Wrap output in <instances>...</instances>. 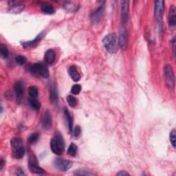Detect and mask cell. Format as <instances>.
<instances>
[{
    "mask_svg": "<svg viewBox=\"0 0 176 176\" xmlns=\"http://www.w3.org/2000/svg\"><path fill=\"white\" fill-rule=\"evenodd\" d=\"M103 44L104 47L109 53H116L118 51V42L116 35L111 33L106 35L103 39Z\"/></svg>",
    "mask_w": 176,
    "mask_h": 176,
    "instance_id": "cell-2",
    "label": "cell"
},
{
    "mask_svg": "<svg viewBox=\"0 0 176 176\" xmlns=\"http://www.w3.org/2000/svg\"><path fill=\"white\" fill-rule=\"evenodd\" d=\"M55 58H56V55L53 50L50 49L45 52L44 56V60H45V62L47 64L49 65L52 64L54 62H55Z\"/></svg>",
    "mask_w": 176,
    "mask_h": 176,
    "instance_id": "cell-15",
    "label": "cell"
},
{
    "mask_svg": "<svg viewBox=\"0 0 176 176\" xmlns=\"http://www.w3.org/2000/svg\"><path fill=\"white\" fill-rule=\"evenodd\" d=\"M30 72L35 76H40L47 78L49 77V71L48 67L42 63H35L29 67Z\"/></svg>",
    "mask_w": 176,
    "mask_h": 176,
    "instance_id": "cell-4",
    "label": "cell"
},
{
    "mask_svg": "<svg viewBox=\"0 0 176 176\" xmlns=\"http://www.w3.org/2000/svg\"><path fill=\"white\" fill-rule=\"evenodd\" d=\"M17 175H24V173L22 169H21V168H19V169L17 170Z\"/></svg>",
    "mask_w": 176,
    "mask_h": 176,
    "instance_id": "cell-34",
    "label": "cell"
},
{
    "mask_svg": "<svg viewBox=\"0 0 176 176\" xmlns=\"http://www.w3.org/2000/svg\"><path fill=\"white\" fill-rule=\"evenodd\" d=\"M68 73L70 75L71 78H72V80L75 82H78L80 80L81 76L79 73L78 72V71L77 70V67L74 66H72L69 67L68 69Z\"/></svg>",
    "mask_w": 176,
    "mask_h": 176,
    "instance_id": "cell-16",
    "label": "cell"
},
{
    "mask_svg": "<svg viewBox=\"0 0 176 176\" xmlns=\"http://www.w3.org/2000/svg\"><path fill=\"white\" fill-rule=\"evenodd\" d=\"M28 94H29L31 98H36L38 96V90L35 86H31L28 89Z\"/></svg>",
    "mask_w": 176,
    "mask_h": 176,
    "instance_id": "cell-25",
    "label": "cell"
},
{
    "mask_svg": "<svg viewBox=\"0 0 176 176\" xmlns=\"http://www.w3.org/2000/svg\"><path fill=\"white\" fill-rule=\"evenodd\" d=\"M117 175L118 176H123V175H129V173H127V171H120L119 173H117Z\"/></svg>",
    "mask_w": 176,
    "mask_h": 176,
    "instance_id": "cell-33",
    "label": "cell"
},
{
    "mask_svg": "<svg viewBox=\"0 0 176 176\" xmlns=\"http://www.w3.org/2000/svg\"><path fill=\"white\" fill-rule=\"evenodd\" d=\"M164 73L165 81L167 87L171 89H174L175 87V76L173 68L170 65H167L164 68Z\"/></svg>",
    "mask_w": 176,
    "mask_h": 176,
    "instance_id": "cell-5",
    "label": "cell"
},
{
    "mask_svg": "<svg viewBox=\"0 0 176 176\" xmlns=\"http://www.w3.org/2000/svg\"><path fill=\"white\" fill-rule=\"evenodd\" d=\"M14 92H15L16 99L18 103H20L24 92V85L23 82L17 81L14 85Z\"/></svg>",
    "mask_w": 176,
    "mask_h": 176,
    "instance_id": "cell-8",
    "label": "cell"
},
{
    "mask_svg": "<svg viewBox=\"0 0 176 176\" xmlns=\"http://www.w3.org/2000/svg\"><path fill=\"white\" fill-rule=\"evenodd\" d=\"M67 100L68 104H69V105L72 107H74L77 106V100L76 98H75V97H74L73 96H72V95L67 96Z\"/></svg>",
    "mask_w": 176,
    "mask_h": 176,
    "instance_id": "cell-24",
    "label": "cell"
},
{
    "mask_svg": "<svg viewBox=\"0 0 176 176\" xmlns=\"http://www.w3.org/2000/svg\"><path fill=\"white\" fill-rule=\"evenodd\" d=\"M39 138V134H37V133H35V134H32V135L30 136L28 141H29L30 143H31V144H35V143L38 141Z\"/></svg>",
    "mask_w": 176,
    "mask_h": 176,
    "instance_id": "cell-30",
    "label": "cell"
},
{
    "mask_svg": "<svg viewBox=\"0 0 176 176\" xmlns=\"http://www.w3.org/2000/svg\"><path fill=\"white\" fill-rule=\"evenodd\" d=\"M170 141L172 146L173 148H175L176 147V131L175 129H173L170 133Z\"/></svg>",
    "mask_w": 176,
    "mask_h": 176,
    "instance_id": "cell-27",
    "label": "cell"
},
{
    "mask_svg": "<svg viewBox=\"0 0 176 176\" xmlns=\"http://www.w3.org/2000/svg\"><path fill=\"white\" fill-rule=\"evenodd\" d=\"M41 11L45 14H48V15H51L54 13V8L52 4H50L49 3H43L41 7Z\"/></svg>",
    "mask_w": 176,
    "mask_h": 176,
    "instance_id": "cell-19",
    "label": "cell"
},
{
    "mask_svg": "<svg viewBox=\"0 0 176 176\" xmlns=\"http://www.w3.org/2000/svg\"><path fill=\"white\" fill-rule=\"evenodd\" d=\"M50 147L52 152L56 155L60 156L63 154L65 150V143L63 136L60 133L57 132L54 136L50 141Z\"/></svg>",
    "mask_w": 176,
    "mask_h": 176,
    "instance_id": "cell-1",
    "label": "cell"
},
{
    "mask_svg": "<svg viewBox=\"0 0 176 176\" xmlns=\"http://www.w3.org/2000/svg\"><path fill=\"white\" fill-rule=\"evenodd\" d=\"M74 175H93L94 173H91V172H89L88 171L86 170H78L77 171L74 172Z\"/></svg>",
    "mask_w": 176,
    "mask_h": 176,
    "instance_id": "cell-31",
    "label": "cell"
},
{
    "mask_svg": "<svg viewBox=\"0 0 176 176\" xmlns=\"http://www.w3.org/2000/svg\"><path fill=\"white\" fill-rule=\"evenodd\" d=\"M3 165H4V160L3 158H1V160H0V170L2 169Z\"/></svg>",
    "mask_w": 176,
    "mask_h": 176,
    "instance_id": "cell-35",
    "label": "cell"
},
{
    "mask_svg": "<svg viewBox=\"0 0 176 176\" xmlns=\"http://www.w3.org/2000/svg\"><path fill=\"white\" fill-rule=\"evenodd\" d=\"M81 91V86L78 84H75L74 85L71 89V92L72 94L74 95H78L79 94V93Z\"/></svg>",
    "mask_w": 176,
    "mask_h": 176,
    "instance_id": "cell-28",
    "label": "cell"
},
{
    "mask_svg": "<svg viewBox=\"0 0 176 176\" xmlns=\"http://www.w3.org/2000/svg\"><path fill=\"white\" fill-rule=\"evenodd\" d=\"M8 5L10 7V12L12 13H19L23 11L25 6L23 3L19 1H9Z\"/></svg>",
    "mask_w": 176,
    "mask_h": 176,
    "instance_id": "cell-12",
    "label": "cell"
},
{
    "mask_svg": "<svg viewBox=\"0 0 176 176\" xmlns=\"http://www.w3.org/2000/svg\"><path fill=\"white\" fill-rule=\"evenodd\" d=\"M53 163L56 169L63 172L68 171L72 166V163L71 162L61 158H56Z\"/></svg>",
    "mask_w": 176,
    "mask_h": 176,
    "instance_id": "cell-6",
    "label": "cell"
},
{
    "mask_svg": "<svg viewBox=\"0 0 176 176\" xmlns=\"http://www.w3.org/2000/svg\"><path fill=\"white\" fill-rule=\"evenodd\" d=\"M50 98L52 103H56L58 100V94H57V91L55 88H52L50 89Z\"/></svg>",
    "mask_w": 176,
    "mask_h": 176,
    "instance_id": "cell-22",
    "label": "cell"
},
{
    "mask_svg": "<svg viewBox=\"0 0 176 176\" xmlns=\"http://www.w3.org/2000/svg\"><path fill=\"white\" fill-rule=\"evenodd\" d=\"M104 5H101L99 8L95 10L94 13H93L92 16V21L93 23H99V21L101 20L103 15V12H104Z\"/></svg>",
    "mask_w": 176,
    "mask_h": 176,
    "instance_id": "cell-14",
    "label": "cell"
},
{
    "mask_svg": "<svg viewBox=\"0 0 176 176\" xmlns=\"http://www.w3.org/2000/svg\"><path fill=\"white\" fill-rule=\"evenodd\" d=\"M52 124V120L51 114L48 111H45L41 118V125L42 127L45 129H49L51 128Z\"/></svg>",
    "mask_w": 176,
    "mask_h": 176,
    "instance_id": "cell-13",
    "label": "cell"
},
{
    "mask_svg": "<svg viewBox=\"0 0 176 176\" xmlns=\"http://www.w3.org/2000/svg\"><path fill=\"white\" fill-rule=\"evenodd\" d=\"M28 165H29L30 171L32 172V173L35 174H39V175L44 174L45 173L44 170L39 167L37 158H36L34 156H32V157H30Z\"/></svg>",
    "mask_w": 176,
    "mask_h": 176,
    "instance_id": "cell-7",
    "label": "cell"
},
{
    "mask_svg": "<svg viewBox=\"0 0 176 176\" xmlns=\"http://www.w3.org/2000/svg\"><path fill=\"white\" fill-rule=\"evenodd\" d=\"M64 114H65V116H66V120L67 122L69 131L72 133V129H73V117L71 115L70 112H69V110H68L67 108H65Z\"/></svg>",
    "mask_w": 176,
    "mask_h": 176,
    "instance_id": "cell-17",
    "label": "cell"
},
{
    "mask_svg": "<svg viewBox=\"0 0 176 176\" xmlns=\"http://www.w3.org/2000/svg\"><path fill=\"white\" fill-rule=\"evenodd\" d=\"M168 22L169 26L171 27H174L176 24V14H175V7H172L169 11V17H168Z\"/></svg>",
    "mask_w": 176,
    "mask_h": 176,
    "instance_id": "cell-18",
    "label": "cell"
},
{
    "mask_svg": "<svg viewBox=\"0 0 176 176\" xmlns=\"http://www.w3.org/2000/svg\"><path fill=\"white\" fill-rule=\"evenodd\" d=\"M77 146L74 144V143H71L69 148L67 150V153L69 154L70 156L74 157L76 156L77 153Z\"/></svg>",
    "mask_w": 176,
    "mask_h": 176,
    "instance_id": "cell-21",
    "label": "cell"
},
{
    "mask_svg": "<svg viewBox=\"0 0 176 176\" xmlns=\"http://www.w3.org/2000/svg\"><path fill=\"white\" fill-rule=\"evenodd\" d=\"M164 10V2L158 0L155 2V15L157 20L163 19Z\"/></svg>",
    "mask_w": 176,
    "mask_h": 176,
    "instance_id": "cell-11",
    "label": "cell"
},
{
    "mask_svg": "<svg viewBox=\"0 0 176 176\" xmlns=\"http://www.w3.org/2000/svg\"><path fill=\"white\" fill-rule=\"evenodd\" d=\"M26 58L25 56H21V55H19V56H16V58H15V61L16 63L18 64V65H19V66H22V65H24L25 63H26Z\"/></svg>",
    "mask_w": 176,
    "mask_h": 176,
    "instance_id": "cell-29",
    "label": "cell"
},
{
    "mask_svg": "<svg viewBox=\"0 0 176 176\" xmlns=\"http://www.w3.org/2000/svg\"><path fill=\"white\" fill-rule=\"evenodd\" d=\"M41 35H39L38 37H37L36 39H35L33 41H28L26 43H24L23 45L24 48H28V47H32V46H34L35 45H36L37 44V42L40 40L41 39Z\"/></svg>",
    "mask_w": 176,
    "mask_h": 176,
    "instance_id": "cell-23",
    "label": "cell"
},
{
    "mask_svg": "<svg viewBox=\"0 0 176 176\" xmlns=\"http://www.w3.org/2000/svg\"><path fill=\"white\" fill-rule=\"evenodd\" d=\"M0 52H1V55L3 58H7L8 56V48L6 47V45L1 44L0 45Z\"/></svg>",
    "mask_w": 176,
    "mask_h": 176,
    "instance_id": "cell-26",
    "label": "cell"
},
{
    "mask_svg": "<svg viewBox=\"0 0 176 176\" xmlns=\"http://www.w3.org/2000/svg\"><path fill=\"white\" fill-rule=\"evenodd\" d=\"M10 144L13 149V156L16 159L23 158L25 154V148L22 140L19 138H13L10 141Z\"/></svg>",
    "mask_w": 176,
    "mask_h": 176,
    "instance_id": "cell-3",
    "label": "cell"
},
{
    "mask_svg": "<svg viewBox=\"0 0 176 176\" xmlns=\"http://www.w3.org/2000/svg\"><path fill=\"white\" fill-rule=\"evenodd\" d=\"M129 3L128 1H123L121 3V21L123 24H127L129 20Z\"/></svg>",
    "mask_w": 176,
    "mask_h": 176,
    "instance_id": "cell-10",
    "label": "cell"
},
{
    "mask_svg": "<svg viewBox=\"0 0 176 176\" xmlns=\"http://www.w3.org/2000/svg\"><path fill=\"white\" fill-rule=\"evenodd\" d=\"M81 134V127L79 126H77L75 127L74 130V136L76 138H78Z\"/></svg>",
    "mask_w": 176,
    "mask_h": 176,
    "instance_id": "cell-32",
    "label": "cell"
},
{
    "mask_svg": "<svg viewBox=\"0 0 176 176\" xmlns=\"http://www.w3.org/2000/svg\"><path fill=\"white\" fill-rule=\"evenodd\" d=\"M127 41H128V34L127 31L124 28H122V29L120 30L119 39H118V45L120 47L123 49L125 50L127 45Z\"/></svg>",
    "mask_w": 176,
    "mask_h": 176,
    "instance_id": "cell-9",
    "label": "cell"
},
{
    "mask_svg": "<svg viewBox=\"0 0 176 176\" xmlns=\"http://www.w3.org/2000/svg\"><path fill=\"white\" fill-rule=\"evenodd\" d=\"M29 103L32 109L35 110H39L41 107V104L39 103L38 100L36 99L35 98H31L29 99Z\"/></svg>",
    "mask_w": 176,
    "mask_h": 176,
    "instance_id": "cell-20",
    "label": "cell"
}]
</instances>
